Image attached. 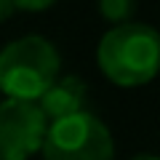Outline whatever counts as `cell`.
I'll use <instances>...</instances> for the list:
<instances>
[{"instance_id":"6da1fadb","label":"cell","mask_w":160,"mask_h":160,"mask_svg":"<svg viewBox=\"0 0 160 160\" xmlns=\"http://www.w3.org/2000/svg\"><path fill=\"white\" fill-rule=\"evenodd\" d=\"M96 62L102 75L120 88L147 86L158 75L160 38L152 24L128 22L102 35L96 48Z\"/></svg>"},{"instance_id":"7a4b0ae2","label":"cell","mask_w":160,"mask_h":160,"mask_svg":"<svg viewBox=\"0 0 160 160\" xmlns=\"http://www.w3.org/2000/svg\"><path fill=\"white\" fill-rule=\"evenodd\" d=\"M62 56L43 35H24L0 48V91L8 99L35 102L56 83Z\"/></svg>"},{"instance_id":"3957f363","label":"cell","mask_w":160,"mask_h":160,"mask_svg":"<svg viewBox=\"0 0 160 160\" xmlns=\"http://www.w3.org/2000/svg\"><path fill=\"white\" fill-rule=\"evenodd\" d=\"M40 152L43 160H115V142L102 118L83 112L51 123Z\"/></svg>"},{"instance_id":"277c9868","label":"cell","mask_w":160,"mask_h":160,"mask_svg":"<svg viewBox=\"0 0 160 160\" xmlns=\"http://www.w3.org/2000/svg\"><path fill=\"white\" fill-rule=\"evenodd\" d=\"M48 120L35 102H0V160H29L40 152Z\"/></svg>"},{"instance_id":"5b68a950","label":"cell","mask_w":160,"mask_h":160,"mask_svg":"<svg viewBox=\"0 0 160 160\" xmlns=\"http://www.w3.org/2000/svg\"><path fill=\"white\" fill-rule=\"evenodd\" d=\"M38 107H40V112L46 115L48 126L88 112V83L80 75H62L38 99Z\"/></svg>"},{"instance_id":"8992f818","label":"cell","mask_w":160,"mask_h":160,"mask_svg":"<svg viewBox=\"0 0 160 160\" xmlns=\"http://www.w3.org/2000/svg\"><path fill=\"white\" fill-rule=\"evenodd\" d=\"M139 8V0H99V11L102 19H107L112 27L133 22V13Z\"/></svg>"},{"instance_id":"52a82bcc","label":"cell","mask_w":160,"mask_h":160,"mask_svg":"<svg viewBox=\"0 0 160 160\" xmlns=\"http://www.w3.org/2000/svg\"><path fill=\"white\" fill-rule=\"evenodd\" d=\"M16 11H24V13H43L48 11L51 6H56L59 0H11Z\"/></svg>"},{"instance_id":"ba28073f","label":"cell","mask_w":160,"mask_h":160,"mask_svg":"<svg viewBox=\"0 0 160 160\" xmlns=\"http://www.w3.org/2000/svg\"><path fill=\"white\" fill-rule=\"evenodd\" d=\"M16 13V8H13V3L11 0H0V24L3 22H8V19Z\"/></svg>"},{"instance_id":"9c48e42d","label":"cell","mask_w":160,"mask_h":160,"mask_svg":"<svg viewBox=\"0 0 160 160\" xmlns=\"http://www.w3.org/2000/svg\"><path fill=\"white\" fill-rule=\"evenodd\" d=\"M131 160H158V158H155L152 152H139V155H133Z\"/></svg>"}]
</instances>
